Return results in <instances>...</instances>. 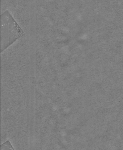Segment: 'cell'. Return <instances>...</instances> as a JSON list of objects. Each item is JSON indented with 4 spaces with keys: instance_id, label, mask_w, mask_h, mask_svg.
I'll return each mask as SVG.
<instances>
[{
    "instance_id": "6da1fadb",
    "label": "cell",
    "mask_w": 123,
    "mask_h": 150,
    "mask_svg": "<svg viewBox=\"0 0 123 150\" xmlns=\"http://www.w3.org/2000/svg\"><path fill=\"white\" fill-rule=\"evenodd\" d=\"M1 21V50L2 52L22 37L24 32L8 11H5L2 13Z\"/></svg>"
},
{
    "instance_id": "7a4b0ae2",
    "label": "cell",
    "mask_w": 123,
    "mask_h": 150,
    "mask_svg": "<svg viewBox=\"0 0 123 150\" xmlns=\"http://www.w3.org/2000/svg\"><path fill=\"white\" fill-rule=\"evenodd\" d=\"M1 150H14L11 144L9 141L3 143L1 146Z\"/></svg>"
}]
</instances>
